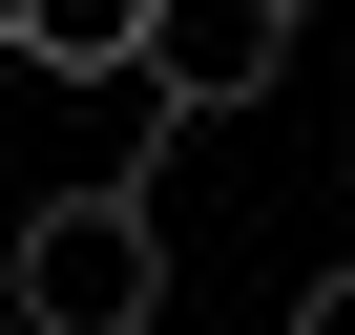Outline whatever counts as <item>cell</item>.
Instances as JSON below:
<instances>
[{
    "label": "cell",
    "instance_id": "3957f363",
    "mask_svg": "<svg viewBox=\"0 0 355 335\" xmlns=\"http://www.w3.org/2000/svg\"><path fill=\"white\" fill-rule=\"evenodd\" d=\"M0 63H42V84H125V63H146V0H21Z\"/></svg>",
    "mask_w": 355,
    "mask_h": 335
},
{
    "label": "cell",
    "instance_id": "6da1fadb",
    "mask_svg": "<svg viewBox=\"0 0 355 335\" xmlns=\"http://www.w3.org/2000/svg\"><path fill=\"white\" fill-rule=\"evenodd\" d=\"M167 314V210L125 189V168H105V189H42L21 210V314H0V335H146Z\"/></svg>",
    "mask_w": 355,
    "mask_h": 335
},
{
    "label": "cell",
    "instance_id": "7a4b0ae2",
    "mask_svg": "<svg viewBox=\"0 0 355 335\" xmlns=\"http://www.w3.org/2000/svg\"><path fill=\"white\" fill-rule=\"evenodd\" d=\"M146 105H272L293 84V0H146Z\"/></svg>",
    "mask_w": 355,
    "mask_h": 335
},
{
    "label": "cell",
    "instance_id": "277c9868",
    "mask_svg": "<svg viewBox=\"0 0 355 335\" xmlns=\"http://www.w3.org/2000/svg\"><path fill=\"white\" fill-rule=\"evenodd\" d=\"M293 335H355V252H334V272H313V293H293Z\"/></svg>",
    "mask_w": 355,
    "mask_h": 335
}]
</instances>
